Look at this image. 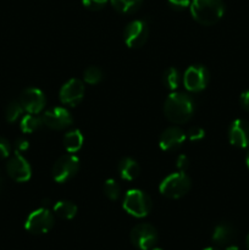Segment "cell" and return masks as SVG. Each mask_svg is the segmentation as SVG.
I'll use <instances>...</instances> for the list:
<instances>
[{"mask_svg":"<svg viewBox=\"0 0 249 250\" xmlns=\"http://www.w3.org/2000/svg\"><path fill=\"white\" fill-rule=\"evenodd\" d=\"M194 112L192 98L183 93H171L164 104V114L173 124H185L189 121Z\"/></svg>","mask_w":249,"mask_h":250,"instance_id":"cell-1","label":"cell"},{"mask_svg":"<svg viewBox=\"0 0 249 250\" xmlns=\"http://www.w3.org/2000/svg\"><path fill=\"white\" fill-rule=\"evenodd\" d=\"M189 10L198 23L211 26L224 16L225 4L222 0H190Z\"/></svg>","mask_w":249,"mask_h":250,"instance_id":"cell-2","label":"cell"},{"mask_svg":"<svg viewBox=\"0 0 249 250\" xmlns=\"http://www.w3.org/2000/svg\"><path fill=\"white\" fill-rule=\"evenodd\" d=\"M122 208L131 216L142 219V217L148 216L149 212L151 211L153 204H151V199L149 198V195L143 190L129 189L124 194Z\"/></svg>","mask_w":249,"mask_h":250,"instance_id":"cell-3","label":"cell"},{"mask_svg":"<svg viewBox=\"0 0 249 250\" xmlns=\"http://www.w3.org/2000/svg\"><path fill=\"white\" fill-rule=\"evenodd\" d=\"M190 178L185 172H175L168 175L161 181L159 190L164 197L170 199H178L188 193L190 189Z\"/></svg>","mask_w":249,"mask_h":250,"instance_id":"cell-4","label":"cell"},{"mask_svg":"<svg viewBox=\"0 0 249 250\" xmlns=\"http://www.w3.org/2000/svg\"><path fill=\"white\" fill-rule=\"evenodd\" d=\"M80 170V159L72 154L60 156L51 168V176L56 183H65L70 181Z\"/></svg>","mask_w":249,"mask_h":250,"instance_id":"cell-5","label":"cell"},{"mask_svg":"<svg viewBox=\"0 0 249 250\" xmlns=\"http://www.w3.org/2000/svg\"><path fill=\"white\" fill-rule=\"evenodd\" d=\"M53 226L54 215L46 208H39L32 211L24 222V229L32 234L48 233Z\"/></svg>","mask_w":249,"mask_h":250,"instance_id":"cell-6","label":"cell"},{"mask_svg":"<svg viewBox=\"0 0 249 250\" xmlns=\"http://www.w3.org/2000/svg\"><path fill=\"white\" fill-rule=\"evenodd\" d=\"M132 244L139 250H151L158 242V231L150 224H138L129 234Z\"/></svg>","mask_w":249,"mask_h":250,"instance_id":"cell-7","label":"cell"},{"mask_svg":"<svg viewBox=\"0 0 249 250\" xmlns=\"http://www.w3.org/2000/svg\"><path fill=\"white\" fill-rule=\"evenodd\" d=\"M149 37L148 23L143 20L129 22L124 32V43L128 48H141L145 44Z\"/></svg>","mask_w":249,"mask_h":250,"instance_id":"cell-8","label":"cell"},{"mask_svg":"<svg viewBox=\"0 0 249 250\" xmlns=\"http://www.w3.org/2000/svg\"><path fill=\"white\" fill-rule=\"evenodd\" d=\"M209 71L200 65L189 66L183 75V84L187 90L192 93L202 92L209 83Z\"/></svg>","mask_w":249,"mask_h":250,"instance_id":"cell-9","label":"cell"},{"mask_svg":"<svg viewBox=\"0 0 249 250\" xmlns=\"http://www.w3.org/2000/svg\"><path fill=\"white\" fill-rule=\"evenodd\" d=\"M6 172L10 178L15 182L23 183L31 180L32 177V168L28 161L23 158L20 153L15 154L14 156L9 159L6 164Z\"/></svg>","mask_w":249,"mask_h":250,"instance_id":"cell-10","label":"cell"},{"mask_svg":"<svg viewBox=\"0 0 249 250\" xmlns=\"http://www.w3.org/2000/svg\"><path fill=\"white\" fill-rule=\"evenodd\" d=\"M59 97L62 104L68 106H76L82 102L84 97V84L77 78H71L61 87Z\"/></svg>","mask_w":249,"mask_h":250,"instance_id":"cell-11","label":"cell"},{"mask_svg":"<svg viewBox=\"0 0 249 250\" xmlns=\"http://www.w3.org/2000/svg\"><path fill=\"white\" fill-rule=\"evenodd\" d=\"M20 103L27 114H39L45 106V95L38 88H27L20 95Z\"/></svg>","mask_w":249,"mask_h":250,"instance_id":"cell-12","label":"cell"},{"mask_svg":"<svg viewBox=\"0 0 249 250\" xmlns=\"http://www.w3.org/2000/svg\"><path fill=\"white\" fill-rule=\"evenodd\" d=\"M43 119V124L46 127L51 129H60L67 128L72 125V116H71L70 111L66 107H53L50 110H46L42 116Z\"/></svg>","mask_w":249,"mask_h":250,"instance_id":"cell-13","label":"cell"},{"mask_svg":"<svg viewBox=\"0 0 249 250\" xmlns=\"http://www.w3.org/2000/svg\"><path fill=\"white\" fill-rule=\"evenodd\" d=\"M229 143L237 148L249 146V122L246 120L237 119L231 124L228 129Z\"/></svg>","mask_w":249,"mask_h":250,"instance_id":"cell-14","label":"cell"},{"mask_svg":"<svg viewBox=\"0 0 249 250\" xmlns=\"http://www.w3.org/2000/svg\"><path fill=\"white\" fill-rule=\"evenodd\" d=\"M186 141V134L178 127H168L161 133L159 146L164 151H172L180 148Z\"/></svg>","mask_w":249,"mask_h":250,"instance_id":"cell-15","label":"cell"},{"mask_svg":"<svg viewBox=\"0 0 249 250\" xmlns=\"http://www.w3.org/2000/svg\"><path fill=\"white\" fill-rule=\"evenodd\" d=\"M236 237V231L229 224H220L212 232V241L217 246H228Z\"/></svg>","mask_w":249,"mask_h":250,"instance_id":"cell-16","label":"cell"},{"mask_svg":"<svg viewBox=\"0 0 249 250\" xmlns=\"http://www.w3.org/2000/svg\"><path fill=\"white\" fill-rule=\"evenodd\" d=\"M141 172L138 163L132 158H124L119 164V173L122 180L133 181Z\"/></svg>","mask_w":249,"mask_h":250,"instance_id":"cell-17","label":"cell"},{"mask_svg":"<svg viewBox=\"0 0 249 250\" xmlns=\"http://www.w3.org/2000/svg\"><path fill=\"white\" fill-rule=\"evenodd\" d=\"M83 142H84V138H83V134L80 129H73V131L67 132L63 137V146H65V149L71 154H75L82 148Z\"/></svg>","mask_w":249,"mask_h":250,"instance_id":"cell-18","label":"cell"},{"mask_svg":"<svg viewBox=\"0 0 249 250\" xmlns=\"http://www.w3.org/2000/svg\"><path fill=\"white\" fill-rule=\"evenodd\" d=\"M54 214L63 220H72L77 215V207L68 200H60L53 208Z\"/></svg>","mask_w":249,"mask_h":250,"instance_id":"cell-19","label":"cell"},{"mask_svg":"<svg viewBox=\"0 0 249 250\" xmlns=\"http://www.w3.org/2000/svg\"><path fill=\"white\" fill-rule=\"evenodd\" d=\"M43 124V119L34 114L24 115L21 120V129L23 133H33L37 129H39Z\"/></svg>","mask_w":249,"mask_h":250,"instance_id":"cell-20","label":"cell"},{"mask_svg":"<svg viewBox=\"0 0 249 250\" xmlns=\"http://www.w3.org/2000/svg\"><path fill=\"white\" fill-rule=\"evenodd\" d=\"M143 0H110L111 5L120 14H132L141 6Z\"/></svg>","mask_w":249,"mask_h":250,"instance_id":"cell-21","label":"cell"},{"mask_svg":"<svg viewBox=\"0 0 249 250\" xmlns=\"http://www.w3.org/2000/svg\"><path fill=\"white\" fill-rule=\"evenodd\" d=\"M180 73L176 68L170 67L164 72L163 75V83L167 89L175 90L180 84Z\"/></svg>","mask_w":249,"mask_h":250,"instance_id":"cell-22","label":"cell"},{"mask_svg":"<svg viewBox=\"0 0 249 250\" xmlns=\"http://www.w3.org/2000/svg\"><path fill=\"white\" fill-rule=\"evenodd\" d=\"M23 107H22L21 103L17 102V100H14V102L10 103L7 105L6 110H5V117H6V121L12 124V122L17 121V120L21 117V115L23 114Z\"/></svg>","mask_w":249,"mask_h":250,"instance_id":"cell-23","label":"cell"},{"mask_svg":"<svg viewBox=\"0 0 249 250\" xmlns=\"http://www.w3.org/2000/svg\"><path fill=\"white\" fill-rule=\"evenodd\" d=\"M83 80L88 84H98L103 80V72L99 67L89 66L83 73Z\"/></svg>","mask_w":249,"mask_h":250,"instance_id":"cell-24","label":"cell"},{"mask_svg":"<svg viewBox=\"0 0 249 250\" xmlns=\"http://www.w3.org/2000/svg\"><path fill=\"white\" fill-rule=\"evenodd\" d=\"M104 193L110 200H116L119 199L121 188H120L119 183L114 178H107L104 182Z\"/></svg>","mask_w":249,"mask_h":250,"instance_id":"cell-25","label":"cell"},{"mask_svg":"<svg viewBox=\"0 0 249 250\" xmlns=\"http://www.w3.org/2000/svg\"><path fill=\"white\" fill-rule=\"evenodd\" d=\"M82 4L85 9L98 11V10H102L107 4V0H82Z\"/></svg>","mask_w":249,"mask_h":250,"instance_id":"cell-26","label":"cell"},{"mask_svg":"<svg viewBox=\"0 0 249 250\" xmlns=\"http://www.w3.org/2000/svg\"><path fill=\"white\" fill-rule=\"evenodd\" d=\"M167 4L175 11H183L189 7L190 0H167Z\"/></svg>","mask_w":249,"mask_h":250,"instance_id":"cell-27","label":"cell"},{"mask_svg":"<svg viewBox=\"0 0 249 250\" xmlns=\"http://www.w3.org/2000/svg\"><path fill=\"white\" fill-rule=\"evenodd\" d=\"M204 136H205L204 129L200 128V127H192V128H189V131H188L187 133L188 139L192 142L200 141V139L204 138Z\"/></svg>","mask_w":249,"mask_h":250,"instance_id":"cell-28","label":"cell"},{"mask_svg":"<svg viewBox=\"0 0 249 250\" xmlns=\"http://www.w3.org/2000/svg\"><path fill=\"white\" fill-rule=\"evenodd\" d=\"M10 153H11V146H10L9 141L0 137V160L9 158Z\"/></svg>","mask_w":249,"mask_h":250,"instance_id":"cell-29","label":"cell"},{"mask_svg":"<svg viewBox=\"0 0 249 250\" xmlns=\"http://www.w3.org/2000/svg\"><path fill=\"white\" fill-rule=\"evenodd\" d=\"M189 166V159L187 155H180L176 160V167L181 171V172H185L187 170V167Z\"/></svg>","mask_w":249,"mask_h":250,"instance_id":"cell-30","label":"cell"},{"mask_svg":"<svg viewBox=\"0 0 249 250\" xmlns=\"http://www.w3.org/2000/svg\"><path fill=\"white\" fill-rule=\"evenodd\" d=\"M28 146L29 143L26 138H19L16 141V143H15V148H16L17 153H20V151H26L28 149Z\"/></svg>","mask_w":249,"mask_h":250,"instance_id":"cell-31","label":"cell"},{"mask_svg":"<svg viewBox=\"0 0 249 250\" xmlns=\"http://www.w3.org/2000/svg\"><path fill=\"white\" fill-rule=\"evenodd\" d=\"M241 105L246 111L249 112V90H246L241 94Z\"/></svg>","mask_w":249,"mask_h":250,"instance_id":"cell-32","label":"cell"},{"mask_svg":"<svg viewBox=\"0 0 249 250\" xmlns=\"http://www.w3.org/2000/svg\"><path fill=\"white\" fill-rule=\"evenodd\" d=\"M226 250H239V248L237 246H233V244H228Z\"/></svg>","mask_w":249,"mask_h":250,"instance_id":"cell-33","label":"cell"},{"mask_svg":"<svg viewBox=\"0 0 249 250\" xmlns=\"http://www.w3.org/2000/svg\"><path fill=\"white\" fill-rule=\"evenodd\" d=\"M2 186H4V178H2V176L0 175V192H1L2 189Z\"/></svg>","mask_w":249,"mask_h":250,"instance_id":"cell-34","label":"cell"},{"mask_svg":"<svg viewBox=\"0 0 249 250\" xmlns=\"http://www.w3.org/2000/svg\"><path fill=\"white\" fill-rule=\"evenodd\" d=\"M246 163H247V166H248V168H249V151H248V154H247V158H246Z\"/></svg>","mask_w":249,"mask_h":250,"instance_id":"cell-35","label":"cell"},{"mask_svg":"<svg viewBox=\"0 0 249 250\" xmlns=\"http://www.w3.org/2000/svg\"><path fill=\"white\" fill-rule=\"evenodd\" d=\"M204 250H220V249L215 248V247H208V248H205Z\"/></svg>","mask_w":249,"mask_h":250,"instance_id":"cell-36","label":"cell"},{"mask_svg":"<svg viewBox=\"0 0 249 250\" xmlns=\"http://www.w3.org/2000/svg\"><path fill=\"white\" fill-rule=\"evenodd\" d=\"M247 248H248V250H249V234L248 236H247Z\"/></svg>","mask_w":249,"mask_h":250,"instance_id":"cell-37","label":"cell"},{"mask_svg":"<svg viewBox=\"0 0 249 250\" xmlns=\"http://www.w3.org/2000/svg\"><path fill=\"white\" fill-rule=\"evenodd\" d=\"M151 250H164V249H160V248H153Z\"/></svg>","mask_w":249,"mask_h":250,"instance_id":"cell-38","label":"cell"}]
</instances>
